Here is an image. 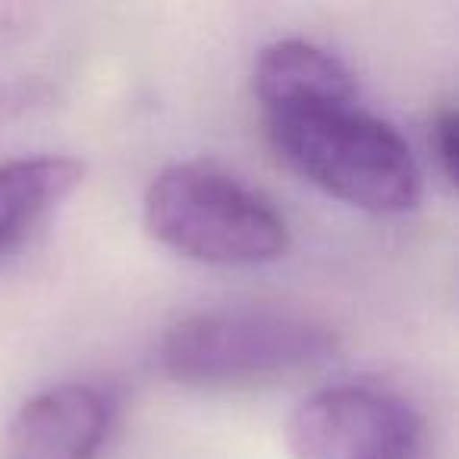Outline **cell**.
Wrapping results in <instances>:
<instances>
[{
	"mask_svg": "<svg viewBox=\"0 0 459 459\" xmlns=\"http://www.w3.org/2000/svg\"><path fill=\"white\" fill-rule=\"evenodd\" d=\"M252 89L271 148L321 192L368 214H403L419 204L412 148L365 108L337 54L306 39H281L258 54Z\"/></svg>",
	"mask_w": 459,
	"mask_h": 459,
	"instance_id": "cell-1",
	"label": "cell"
},
{
	"mask_svg": "<svg viewBox=\"0 0 459 459\" xmlns=\"http://www.w3.org/2000/svg\"><path fill=\"white\" fill-rule=\"evenodd\" d=\"M337 333L306 312L277 306L202 308L164 331L158 365L170 381L198 390L281 384L325 365Z\"/></svg>",
	"mask_w": 459,
	"mask_h": 459,
	"instance_id": "cell-2",
	"label": "cell"
},
{
	"mask_svg": "<svg viewBox=\"0 0 459 459\" xmlns=\"http://www.w3.org/2000/svg\"><path fill=\"white\" fill-rule=\"evenodd\" d=\"M142 217L160 246L202 264H268L290 249V227L281 211L208 160H179L154 173Z\"/></svg>",
	"mask_w": 459,
	"mask_h": 459,
	"instance_id": "cell-3",
	"label": "cell"
},
{
	"mask_svg": "<svg viewBox=\"0 0 459 459\" xmlns=\"http://www.w3.org/2000/svg\"><path fill=\"white\" fill-rule=\"evenodd\" d=\"M293 459H415L421 419L403 396L371 384H331L287 421Z\"/></svg>",
	"mask_w": 459,
	"mask_h": 459,
	"instance_id": "cell-4",
	"label": "cell"
},
{
	"mask_svg": "<svg viewBox=\"0 0 459 459\" xmlns=\"http://www.w3.org/2000/svg\"><path fill=\"white\" fill-rule=\"evenodd\" d=\"M114 421V400L89 381H64L13 412L0 459H95Z\"/></svg>",
	"mask_w": 459,
	"mask_h": 459,
	"instance_id": "cell-5",
	"label": "cell"
},
{
	"mask_svg": "<svg viewBox=\"0 0 459 459\" xmlns=\"http://www.w3.org/2000/svg\"><path fill=\"white\" fill-rule=\"evenodd\" d=\"M85 179V164L70 154H29L0 160V258L70 198Z\"/></svg>",
	"mask_w": 459,
	"mask_h": 459,
	"instance_id": "cell-6",
	"label": "cell"
},
{
	"mask_svg": "<svg viewBox=\"0 0 459 459\" xmlns=\"http://www.w3.org/2000/svg\"><path fill=\"white\" fill-rule=\"evenodd\" d=\"M431 145H434V158L440 164V173L446 179H456V110L453 108H444L437 117H434V129H431Z\"/></svg>",
	"mask_w": 459,
	"mask_h": 459,
	"instance_id": "cell-7",
	"label": "cell"
}]
</instances>
